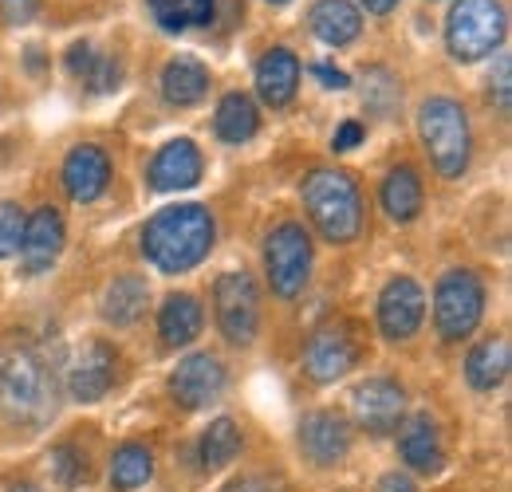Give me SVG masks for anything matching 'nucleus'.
<instances>
[{"label":"nucleus","instance_id":"nucleus-1","mask_svg":"<svg viewBox=\"0 0 512 492\" xmlns=\"http://www.w3.org/2000/svg\"><path fill=\"white\" fill-rule=\"evenodd\" d=\"M213 237H217V229H213V213L205 205H174V209H162L146 221L142 256L154 268L178 276V272L197 268L209 256Z\"/></svg>","mask_w":512,"mask_h":492},{"label":"nucleus","instance_id":"nucleus-2","mask_svg":"<svg viewBox=\"0 0 512 492\" xmlns=\"http://www.w3.org/2000/svg\"><path fill=\"white\" fill-rule=\"evenodd\" d=\"M0 406L20 422H40L56 406V386L40 355L24 343H8L0 351Z\"/></svg>","mask_w":512,"mask_h":492},{"label":"nucleus","instance_id":"nucleus-3","mask_svg":"<svg viewBox=\"0 0 512 492\" xmlns=\"http://www.w3.org/2000/svg\"><path fill=\"white\" fill-rule=\"evenodd\" d=\"M304 205H308V217L316 221V229L323 233V241H331V245H347L363 229L359 189L351 182V174H343V170H312L304 178Z\"/></svg>","mask_w":512,"mask_h":492},{"label":"nucleus","instance_id":"nucleus-4","mask_svg":"<svg viewBox=\"0 0 512 492\" xmlns=\"http://www.w3.org/2000/svg\"><path fill=\"white\" fill-rule=\"evenodd\" d=\"M418 134H422L438 174H446V178L465 174L469 154H473V134H469V119H465L461 103L442 99V95L426 99L418 111Z\"/></svg>","mask_w":512,"mask_h":492},{"label":"nucleus","instance_id":"nucleus-5","mask_svg":"<svg viewBox=\"0 0 512 492\" xmlns=\"http://www.w3.org/2000/svg\"><path fill=\"white\" fill-rule=\"evenodd\" d=\"M505 8L501 0H457L446 20L449 56L461 63H473L481 56H493L505 40Z\"/></svg>","mask_w":512,"mask_h":492},{"label":"nucleus","instance_id":"nucleus-6","mask_svg":"<svg viewBox=\"0 0 512 492\" xmlns=\"http://www.w3.org/2000/svg\"><path fill=\"white\" fill-rule=\"evenodd\" d=\"M485 315V288L469 268H453L438 280L434 292V323L446 343H461L477 331Z\"/></svg>","mask_w":512,"mask_h":492},{"label":"nucleus","instance_id":"nucleus-7","mask_svg":"<svg viewBox=\"0 0 512 492\" xmlns=\"http://www.w3.org/2000/svg\"><path fill=\"white\" fill-rule=\"evenodd\" d=\"M264 268H268V284L276 296L292 300L304 292L308 272H312V237L304 233V225L284 221L268 233L264 241Z\"/></svg>","mask_w":512,"mask_h":492},{"label":"nucleus","instance_id":"nucleus-8","mask_svg":"<svg viewBox=\"0 0 512 492\" xmlns=\"http://www.w3.org/2000/svg\"><path fill=\"white\" fill-rule=\"evenodd\" d=\"M217 327L233 347H249L260 327V296L249 272H225L213 288Z\"/></svg>","mask_w":512,"mask_h":492},{"label":"nucleus","instance_id":"nucleus-9","mask_svg":"<svg viewBox=\"0 0 512 492\" xmlns=\"http://www.w3.org/2000/svg\"><path fill=\"white\" fill-rule=\"evenodd\" d=\"M355 359H359V347H355V335H351L347 323H323L320 331L308 339V351H304V367H308L312 382L343 378L355 367Z\"/></svg>","mask_w":512,"mask_h":492},{"label":"nucleus","instance_id":"nucleus-10","mask_svg":"<svg viewBox=\"0 0 512 492\" xmlns=\"http://www.w3.org/2000/svg\"><path fill=\"white\" fill-rule=\"evenodd\" d=\"M422 315H426V292L418 280L410 276H394L379 296V327L390 343H402L410 339L418 327H422Z\"/></svg>","mask_w":512,"mask_h":492},{"label":"nucleus","instance_id":"nucleus-11","mask_svg":"<svg viewBox=\"0 0 512 492\" xmlns=\"http://www.w3.org/2000/svg\"><path fill=\"white\" fill-rule=\"evenodd\" d=\"M221 390H225V367H221L217 355H190V359H182L178 370L170 374V394L186 410L209 406Z\"/></svg>","mask_w":512,"mask_h":492},{"label":"nucleus","instance_id":"nucleus-12","mask_svg":"<svg viewBox=\"0 0 512 492\" xmlns=\"http://www.w3.org/2000/svg\"><path fill=\"white\" fill-rule=\"evenodd\" d=\"M406 414V390L390 378H371L355 390V422L367 433H394Z\"/></svg>","mask_w":512,"mask_h":492},{"label":"nucleus","instance_id":"nucleus-13","mask_svg":"<svg viewBox=\"0 0 512 492\" xmlns=\"http://www.w3.org/2000/svg\"><path fill=\"white\" fill-rule=\"evenodd\" d=\"M64 252V217L60 209L44 205L36 209L32 217H24V237H20V256H24V268L36 276L44 268H52Z\"/></svg>","mask_w":512,"mask_h":492},{"label":"nucleus","instance_id":"nucleus-14","mask_svg":"<svg viewBox=\"0 0 512 492\" xmlns=\"http://www.w3.org/2000/svg\"><path fill=\"white\" fill-rule=\"evenodd\" d=\"M300 449L320 469L339 465L347 457V449H351V426L331 410H316V414H308L300 422Z\"/></svg>","mask_w":512,"mask_h":492},{"label":"nucleus","instance_id":"nucleus-15","mask_svg":"<svg viewBox=\"0 0 512 492\" xmlns=\"http://www.w3.org/2000/svg\"><path fill=\"white\" fill-rule=\"evenodd\" d=\"M115 367H119V359H115V351H111L107 343H87V347L75 355L71 370H67V390H71V398H75V402H99V398L115 386Z\"/></svg>","mask_w":512,"mask_h":492},{"label":"nucleus","instance_id":"nucleus-16","mask_svg":"<svg viewBox=\"0 0 512 492\" xmlns=\"http://www.w3.org/2000/svg\"><path fill=\"white\" fill-rule=\"evenodd\" d=\"M107 182H111V162L99 146H75L64 162V189L71 201L87 205L95 197L107 193Z\"/></svg>","mask_w":512,"mask_h":492},{"label":"nucleus","instance_id":"nucleus-17","mask_svg":"<svg viewBox=\"0 0 512 492\" xmlns=\"http://www.w3.org/2000/svg\"><path fill=\"white\" fill-rule=\"evenodd\" d=\"M201 182V150L190 138H174L158 150L154 166H150V185L170 193V189H190Z\"/></svg>","mask_w":512,"mask_h":492},{"label":"nucleus","instance_id":"nucleus-18","mask_svg":"<svg viewBox=\"0 0 512 492\" xmlns=\"http://www.w3.org/2000/svg\"><path fill=\"white\" fill-rule=\"evenodd\" d=\"M296 87H300V60L288 48L264 52V60L256 63V91H260V99L268 107H288Z\"/></svg>","mask_w":512,"mask_h":492},{"label":"nucleus","instance_id":"nucleus-19","mask_svg":"<svg viewBox=\"0 0 512 492\" xmlns=\"http://www.w3.org/2000/svg\"><path fill=\"white\" fill-rule=\"evenodd\" d=\"M398 453L402 461L414 469V473H438L442 469V433L434 426L430 414H418L402 426V437H398Z\"/></svg>","mask_w":512,"mask_h":492},{"label":"nucleus","instance_id":"nucleus-20","mask_svg":"<svg viewBox=\"0 0 512 492\" xmlns=\"http://www.w3.org/2000/svg\"><path fill=\"white\" fill-rule=\"evenodd\" d=\"M308 24H312L316 40H323L327 48H343L363 32V16L351 0H316Z\"/></svg>","mask_w":512,"mask_h":492},{"label":"nucleus","instance_id":"nucleus-21","mask_svg":"<svg viewBox=\"0 0 512 492\" xmlns=\"http://www.w3.org/2000/svg\"><path fill=\"white\" fill-rule=\"evenodd\" d=\"M205 91H209V71H205V63L190 60V56H178V60H170L162 67V95H166V103H174V107H193V103L205 99Z\"/></svg>","mask_w":512,"mask_h":492},{"label":"nucleus","instance_id":"nucleus-22","mask_svg":"<svg viewBox=\"0 0 512 492\" xmlns=\"http://www.w3.org/2000/svg\"><path fill=\"white\" fill-rule=\"evenodd\" d=\"M465 378L473 390H497L505 378H509V339H485L469 351V363H465Z\"/></svg>","mask_w":512,"mask_h":492},{"label":"nucleus","instance_id":"nucleus-23","mask_svg":"<svg viewBox=\"0 0 512 492\" xmlns=\"http://www.w3.org/2000/svg\"><path fill=\"white\" fill-rule=\"evenodd\" d=\"M158 331H162V343L166 347H186V343H193L201 335V304L193 296H186V292L170 296L162 304V311H158Z\"/></svg>","mask_w":512,"mask_h":492},{"label":"nucleus","instance_id":"nucleus-24","mask_svg":"<svg viewBox=\"0 0 512 492\" xmlns=\"http://www.w3.org/2000/svg\"><path fill=\"white\" fill-rule=\"evenodd\" d=\"M383 209L386 217L398 221V225H406V221H414L422 213V182H418V174L410 166H398V170L386 174Z\"/></svg>","mask_w":512,"mask_h":492},{"label":"nucleus","instance_id":"nucleus-25","mask_svg":"<svg viewBox=\"0 0 512 492\" xmlns=\"http://www.w3.org/2000/svg\"><path fill=\"white\" fill-rule=\"evenodd\" d=\"M256 126H260V115H256V103L249 99V95L233 91V95H225V99L217 103L213 130H217V138H221V142L241 146V142H249V138H253Z\"/></svg>","mask_w":512,"mask_h":492},{"label":"nucleus","instance_id":"nucleus-26","mask_svg":"<svg viewBox=\"0 0 512 492\" xmlns=\"http://www.w3.org/2000/svg\"><path fill=\"white\" fill-rule=\"evenodd\" d=\"M146 300H150V288L142 276H119L103 296V319L115 327H127L142 315Z\"/></svg>","mask_w":512,"mask_h":492},{"label":"nucleus","instance_id":"nucleus-27","mask_svg":"<svg viewBox=\"0 0 512 492\" xmlns=\"http://www.w3.org/2000/svg\"><path fill=\"white\" fill-rule=\"evenodd\" d=\"M154 477V457H150V449L146 445H123V449H115V457H111V485L119 492H130V489H142L146 481Z\"/></svg>","mask_w":512,"mask_h":492},{"label":"nucleus","instance_id":"nucleus-28","mask_svg":"<svg viewBox=\"0 0 512 492\" xmlns=\"http://www.w3.org/2000/svg\"><path fill=\"white\" fill-rule=\"evenodd\" d=\"M150 12L166 32L213 24V0H150Z\"/></svg>","mask_w":512,"mask_h":492},{"label":"nucleus","instance_id":"nucleus-29","mask_svg":"<svg viewBox=\"0 0 512 492\" xmlns=\"http://www.w3.org/2000/svg\"><path fill=\"white\" fill-rule=\"evenodd\" d=\"M241 453V430L233 418H217L201 433V469H221Z\"/></svg>","mask_w":512,"mask_h":492},{"label":"nucleus","instance_id":"nucleus-30","mask_svg":"<svg viewBox=\"0 0 512 492\" xmlns=\"http://www.w3.org/2000/svg\"><path fill=\"white\" fill-rule=\"evenodd\" d=\"M20 237H24V209L16 201H0V260L20 252Z\"/></svg>","mask_w":512,"mask_h":492},{"label":"nucleus","instance_id":"nucleus-31","mask_svg":"<svg viewBox=\"0 0 512 492\" xmlns=\"http://www.w3.org/2000/svg\"><path fill=\"white\" fill-rule=\"evenodd\" d=\"M367 83H375V87L367 91V107H371V111H379V115H386V111L398 103L394 75H390V71H383V67H375V71H367Z\"/></svg>","mask_w":512,"mask_h":492},{"label":"nucleus","instance_id":"nucleus-32","mask_svg":"<svg viewBox=\"0 0 512 492\" xmlns=\"http://www.w3.org/2000/svg\"><path fill=\"white\" fill-rule=\"evenodd\" d=\"M52 473L60 477L64 489H71V485H79L87 477V465L71 445H60V449H52Z\"/></svg>","mask_w":512,"mask_h":492},{"label":"nucleus","instance_id":"nucleus-33","mask_svg":"<svg viewBox=\"0 0 512 492\" xmlns=\"http://www.w3.org/2000/svg\"><path fill=\"white\" fill-rule=\"evenodd\" d=\"M119 75H123V71H119V63L111 60V56H95V67L87 71L83 83H87L91 91H115V87H119Z\"/></svg>","mask_w":512,"mask_h":492},{"label":"nucleus","instance_id":"nucleus-34","mask_svg":"<svg viewBox=\"0 0 512 492\" xmlns=\"http://www.w3.org/2000/svg\"><path fill=\"white\" fill-rule=\"evenodd\" d=\"M40 12V0H0V16L8 24H28Z\"/></svg>","mask_w":512,"mask_h":492},{"label":"nucleus","instance_id":"nucleus-35","mask_svg":"<svg viewBox=\"0 0 512 492\" xmlns=\"http://www.w3.org/2000/svg\"><path fill=\"white\" fill-rule=\"evenodd\" d=\"M95 67V52H91V44H71V52H67V71L75 75V79H87V71Z\"/></svg>","mask_w":512,"mask_h":492},{"label":"nucleus","instance_id":"nucleus-36","mask_svg":"<svg viewBox=\"0 0 512 492\" xmlns=\"http://www.w3.org/2000/svg\"><path fill=\"white\" fill-rule=\"evenodd\" d=\"M359 142H363V123L351 119V123H343L335 130V142H331V146H335V150H351V146H359Z\"/></svg>","mask_w":512,"mask_h":492},{"label":"nucleus","instance_id":"nucleus-37","mask_svg":"<svg viewBox=\"0 0 512 492\" xmlns=\"http://www.w3.org/2000/svg\"><path fill=\"white\" fill-rule=\"evenodd\" d=\"M493 95H497V107L509 111V56L497 60V87H493Z\"/></svg>","mask_w":512,"mask_h":492},{"label":"nucleus","instance_id":"nucleus-38","mask_svg":"<svg viewBox=\"0 0 512 492\" xmlns=\"http://www.w3.org/2000/svg\"><path fill=\"white\" fill-rule=\"evenodd\" d=\"M312 75H316V79H323L327 87H335V91H343V87L351 83L343 71H335V67H327V63H316V67H312Z\"/></svg>","mask_w":512,"mask_h":492},{"label":"nucleus","instance_id":"nucleus-39","mask_svg":"<svg viewBox=\"0 0 512 492\" xmlns=\"http://www.w3.org/2000/svg\"><path fill=\"white\" fill-rule=\"evenodd\" d=\"M379 492H418V489H414V481L406 473H386L383 481H379Z\"/></svg>","mask_w":512,"mask_h":492},{"label":"nucleus","instance_id":"nucleus-40","mask_svg":"<svg viewBox=\"0 0 512 492\" xmlns=\"http://www.w3.org/2000/svg\"><path fill=\"white\" fill-rule=\"evenodd\" d=\"M221 492H268V481H260V477H241V481L225 485Z\"/></svg>","mask_w":512,"mask_h":492},{"label":"nucleus","instance_id":"nucleus-41","mask_svg":"<svg viewBox=\"0 0 512 492\" xmlns=\"http://www.w3.org/2000/svg\"><path fill=\"white\" fill-rule=\"evenodd\" d=\"M363 4H367V12H375V16H386V12H390L398 0H363Z\"/></svg>","mask_w":512,"mask_h":492},{"label":"nucleus","instance_id":"nucleus-42","mask_svg":"<svg viewBox=\"0 0 512 492\" xmlns=\"http://www.w3.org/2000/svg\"><path fill=\"white\" fill-rule=\"evenodd\" d=\"M8 492H40V489H32V485H12Z\"/></svg>","mask_w":512,"mask_h":492},{"label":"nucleus","instance_id":"nucleus-43","mask_svg":"<svg viewBox=\"0 0 512 492\" xmlns=\"http://www.w3.org/2000/svg\"><path fill=\"white\" fill-rule=\"evenodd\" d=\"M272 4H284V0H272Z\"/></svg>","mask_w":512,"mask_h":492}]
</instances>
